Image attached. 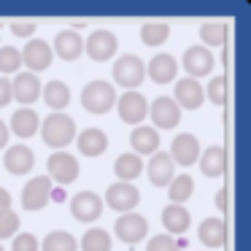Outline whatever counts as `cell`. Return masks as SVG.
<instances>
[{"label": "cell", "mask_w": 251, "mask_h": 251, "mask_svg": "<svg viewBox=\"0 0 251 251\" xmlns=\"http://www.w3.org/2000/svg\"><path fill=\"white\" fill-rule=\"evenodd\" d=\"M38 130L46 146H51L54 151H65V146L76 138V122L65 111H51L46 119H41Z\"/></svg>", "instance_id": "1"}, {"label": "cell", "mask_w": 251, "mask_h": 251, "mask_svg": "<svg viewBox=\"0 0 251 251\" xmlns=\"http://www.w3.org/2000/svg\"><path fill=\"white\" fill-rule=\"evenodd\" d=\"M81 105L89 114H108L116 105V87L103 78H92L81 89Z\"/></svg>", "instance_id": "2"}, {"label": "cell", "mask_w": 251, "mask_h": 251, "mask_svg": "<svg viewBox=\"0 0 251 251\" xmlns=\"http://www.w3.org/2000/svg\"><path fill=\"white\" fill-rule=\"evenodd\" d=\"M143 76H146V65L138 54H119L114 60V81L119 87H125L127 92L130 89H138L143 84Z\"/></svg>", "instance_id": "3"}, {"label": "cell", "mask_w": 251, "mask_h": 251, "mask_svg": "<svg viewBox=\"0 0 251 251\" xmlns=\"http://www.w3.org/2000/svg\"><path fill=\"white\" fill-rule=\"evenodd\" d=\"M138 202H141V192H138V186L130 184V181H114V184L105 186L103 205L114 208V211H119V213H130V211H135Z\"/></svg>", "instance_id": "4"}, {"label": "cell", "mask_w": 251, "mask_h": 251, "mask_svg": "<svg viewBox=\"0 0 251 251\" xmlns=\"http://www.w3.org/2000/svg\"><path fill=\"white\" fill-rule=\"evenodd\" d=\"M181 65H184L186 76L197 81V78L208 76V73L213 71V65H216V57H213L211 49H205L202 44H192V46H186V49H184Z\"/></svg>", "instance_id": "5"}, {"label": "cell", "mask_w": 251, "mask_h": 251, "mask_svg": "<svg viewBox=\"0 0 251 251\" xmlns=\"http://www.w3.org/2000/svg\"><path fill=\"white\" fill-rule=\"evenodd\" d=\"M114 232L119 240L125 243H141L143 238L149 235V219L138 211H130V213H119L114 222Z\"/></svg>", "instance_id": "6"}, {"label": "cell", "mask_w": 251, "mask_h": 251, "mask_svg": "<svg viewBox=\"0 0 251 251\" xmlns=\"http://www.w3.org/2000/svg\"><path fill=\"white\" fill-rule=\"evenodd\" d=\"M116 111H119V119L125 125H141L149 114V100L143 92L130 89V92H122V98H116Z\"/></svg>", "instance_id": "7"}, {"label": "cell", "mask_w": 251, "mask_h": 251, "mask_svg": "<svg viewBox=\"0 0 251 251\" xmlns=\"http://www.w3.org/2000/svg\"><path fill=\"white\" fill-rule=\"evenodd\" d=\"M46 170H49V178H54L57 184H73L81 173V165L71 151H51L46 159Z\"/></svg>", "instance_id": "8"}, {"label": "cell", "mask_w": 251, "mask_h": 251, "mask_svg": "<svg viewBox=\"0 0 251 251\" xmlns=\"http://www.w3.org/2000/svg\"><path fill=\"white\" fill-rule=\"evenodd\" d=\"M149 116H151L154 122V130H170V127H176L181 122V108L178 103H176L173 98H168V95H159V98L151 100V105H149Z\"/></svg>", "instance_id": "9"}, {"label": "cell", "mask_w": 251, "mask_h": 251, "mask_svg": "<svg viewBox=\"0 0 251 251\" xmlns=\"http://www.w3.org/2000/svg\"><path fill=\"white\" fill-rule=\"evenodd\" d=\"M200 141H197L195 132H178V135L170 141V159H173L176 165H181V168H189V165H195L197 159H200Z\"/></svg>", "instance_id": "10"}, {"label": "cell", "mask_w": 251, "mask_h": 251, "mask_svg": "<svg viewBox=\"0 0 251 251\" xmlns=\"http://www.w3.org/2000/svg\"><path fill=\"white\" fill-rule=\"evenodd\" d=\"M71 213L78 222H95V219H100V213H103V197L92 189L76 192V195L71 197Z\"/></svg>", "instance_id": "11"}, {"label": "cell", "mask_w": 251, "mask_h": 251, "mask_svg": "<svg viewBox=\"0 0 251 251\" xmlns=\"http://www.w3.org/2000/svg\"><path fill=\"white\" fill-rule=\"evenodd\" d=\"M19 54H22V65H27L30 73H38V71H46V68L51 65L54 51H51L49 41L30 38L27 44H25V49H19Z\"/></svg>", "instance_id": "12"}, {"label": "cell", "mask_w": 251, "mask_h": 251, "mask_svg": "<svg viewBox=\"0 0 251 251\" xmlns=\"http://www.w3.org/2000/svg\"><path fill=\"white\" fill-rule=\"evenodd\" d=\"M11 98L17 103H22V108H30V103L41 98V78L38 73L30 71H19L11 81Z\"/></svg>", "instance_id": "13"}, {"label": "cell", "mask_w": 251, "mask_h": 251, "mask_svg": "<svg viewBox=\"0 0 251 251\" xmlns=\"http://www.w3.org/2000/svg\"><path fill=\"white\" fill-rule=\"evenodd\" d=\"M49 192H51L49 176H33V178L22 186V208H27V211H41V208L49 202Z\"/></svg>", "instance_id": "14"}, {"label": "cell", "mask_w": 251, "mask_h": 251, "mask_svg": "<svg viewBox=\"0 0 251 251\" xmlns=\"http://www.w3.org/2000/svg\"><path fill=\"white\" fill-rule=\"evenodd\" d=\"M84 51H87L92 60L103 62V60H111L116 54V35L111 30L100 27V30H92L89 38L84 41Z\"/></svg>", "instance_id": "15"}, {"label": "cell", "mask_w": 251, "mask_h": 251, "mask_svg": "<svg viewBox=\"0 0 251 251\" xmlns=\"http://www.w3.org/2000/svg\"><path fill=\"white\" fill-rule=\"evenodd\" d=\"M146 76L151 78L154 84L176 81V76H178V60H176L170 51H157L146 65Z\"/></svg>", "instance_id": "16"}, {"label": "cell", "mask_w": 251, "mask_h": 251, "mask_svg": "<svg viewBox=\"0 0 251 251\" xmlns=\"http://www.w3.org/2000/svg\"><path fill=\"white\" fill-rule=\"evenodd\" d=\"M176 103H178V108H186V111H195L202 105V100H205V87H202L200 81H195V78L184 76L176 81Z\"/></svg>", "instance_id": "17"}, {"label": "cell", "mask_w": 251, "mask_h": 251, "mask_svg": "<svg viewBox=\"0 0 251 251\" xmlns=\"http://www.w3.org/2000/svg\"><path fill=\"white\" fill-rule=\"evenodd\" d=\"M3 165L11 176H25L30 173V168L35 165V154L30 146L25 143H14V146H6V154H3Z\"/></svg>", "instance_id": "18"}, {"label": "cell", "mask_w": 251, "mask_h": 251, "mask_svg": "<svg viewBox=\"0 0 251 251\" xmlns=\"http://www.w3.org/2000/svg\"><path fill=\"white\" fill-rule=\"evenodd\" d=\"M51 51H57V57L60 60H78L84 51V38L78 35V30H60V33L54 35V41H51Z\"/></svg>", "instance_id": "19"}, {"label": "cell", "mask_w": 251, "mask_h": 251, "mask_svg": "<svg viewBox=\"0 0 251 251\" xmlns=\"http://www.w3.org/2000/svg\"><path fill=\"white\" fill-rule=\"evenodd\" d=\"M146 173H149V181L154 186H168L170 178L176 176V162L170 159L168 151H154L149 165H146Z\"/></svg>", "instance_id": "20"}, {"label": "cell", "mask_w": 251, "mask_h": 251, "mask_svg": "<svg viewBox=\"0 0 251 251\" xmlns=\"http://www.w3.org/2000/svg\"><path fill=\"white\" fill-rule=\"evenodd\" d=\"M130 146H132V154H138V157L159 151V132L154 130L151 125H138V127H132V132H130Z\"/></svg>", "instance_id": "21"}, {"label": "cell", "mask_w": 251, "mask_h": 251, "mask_svg": "<svg viewBox=\"0 0 251 251\" xmlns=\"http://www.w3.org/2000/svg\"><path fill=\"white\" fill-rule=\"evenodd\" d=\"M76 143H78V151H81L84 157H100V154L108 149V135H105L100 127H87V130L78 132Z\"/></svg>", "instance_id": "22"}, {"label": "cell", "mask_w": 251, "mask_h": 251, "mask_svg": "<svg viewBox=\"0 0 251 251\" xmlns=\"http://www.w3.org/2000/svg\"><path fill=\"white\" fill-rule=\"evenodd\" d=\"M197 235H200L202 246H208V249H219V246H224V238H227L224 219H222V216H208V219H202L200 227H197Z\"/></svg>", "instance_id": "23"}, {"label": "cell", "mask_w": 251, "mask_h": 251, "mask_svg": "<svg viewBox=\"0 0 251 251\" xmlns=\"http://www.w3.org/2000/svg\"><path fill=\"white\" fill-rule=\"evenodd\" d=\"M162 224H165V229H168V235H181V232H186L189 229V224H192V213L186 211L184 205H173V202H168V205L162 208Z\"/></svg>", "instance_id": "24"}, {"label": "cell", "mask_w": 251, "mask_h": 251, "mask_svg": "<svg viewBox=\"0 0 251 251\" xmlns=\"http://www.w3.org/2000/svg\"><path fill=\"white\" fill-rule=\"evenodd\" d=\"M200 170L208 176V178H219L224 173V162H227V151H224L222 143H213L205 151H200Z\"/></svg>", "instance_id": "25"}, {"label": "cell", "mask_w": 251, "mask_h": 251, "mask_svg": "<svg viewBox=\"0 0 251 251\" xmlns=\"http://www.w3.org/2000/svg\"><path fill=\"white\" fill-rule=\"evenodd\" d=\"M38 127H41V116L35 114V108H17L11 114L8 130H14V135H19V138H30V135H35Z\"/></svg>", "instance_id": "26"}, {"label": "cell", "mask_w": 251, "mask_h": 251, "mask_svg": "<svg viewBox=\"0 0 251 251\" xmlns=\"http://www.w3.org/2000/svg\"><path fill=\"white\" fill-rule=\"evenodd\" d=\"M41 95H44L46 105H49L51 111H62L68 103H71V87H68L62 78L46 81V87H41Z\"/></svg>", "instance_id": "27"}, {"label": "cell", "mask_w": 251, "mask_h": 251, "mask_svg": "<svg viewBox=\"0 0 251 251\" xmlns=\"http://www.w3.org/2000/svg\"><path fill=\"white\" fill-rule=\"evenodd\" d=\"M114 173L119 176V181H130L132 184V178H138L143 173V157H138L132 151H122L114 162Z\"/></svg>", "instance_id": "28"}, {"label": "cell", "mask_w": 251, "mask_h": 251, "mask_svg": "<svg viewBox=\"0 0 251 251\" xmlns=\"http://www.w3.org/2000/svg\"><path fill=\"white\" fill-rule=\"evenodd\" d=\"M192 192H195V178H192L189 173H178L170 178L168 184V197L173 205H181V202H186L192 197Z\"/></svg>", "instance_id": "29"}, {"label": "cell", "mask_w": 251, "mask_h": 251, "mask_svg": "<svg viewBox=\"0 0 251 251\" xmlns=\"http://www.w3.org/2000/svg\"><path fill=\"white\" fill-rule=\"evenodd\" d=\"M38 246L41 251H78V240L68 229H51Z\"/></svg>", "instance_id": "30"}, {"label": "cell", "mask_w": 251, "mask_h": 251, "mask_svg": "<svg viewBox=\"0 0 251 251\" xmlns=\"http://www.w3.org/2000/svg\"><path fill=\"white\" fill-rule=\"evenodd\" d=\"M81 251H111V232H105L103 227H89L78 240Z\"/></svg>", "instance_id": "31"}, {"label": "cell", "mask_w": 251, "mask_h": 251, "mask_svg": "<svg viewBox=\"0 0 251 251\" xmlns=\"http://www.w3.org/2000/svg\"><path fill=\"white\" fill-rule=\"evenodd\" d=\"M170 35V25L168 22H159V19H149V22L141 25V41L149 46H159L165 44Z\"/></svg>", "instance_id": "32"}, {"label": "cell", "mask_w": 251, "mask_h": 251, "mask_svg": "<svg viewBox=\"0 0 251 251\" xmlns=\"http://www.w3.org/2000/svg\"><path fill=\"white\" fill-rule=\"evenodd\" d=\"M227 38V25L224 22H202L200 25V44L205 46H222Z\"/></svg>", "instance_id": "33"}, {"label": "cell", "mask_w": 251, "mask_h": 251, "mask_svg": "<svg viewBox=\"0 0 251 251\" xmlns=\"http://www.w3.org/2000/svg\"><path fill=\"white\" fill-rule=\"evenodd\" d=\"M22 68V54L14 44L0 46V73H19Z\"/></svg>", "instance_id": "34"}, {"label": "cell", "mask_w": 251, "mask_h": 251, "mask_svg": "<svg viewBox=\"0 0 251 251\" xmlns=\"http://www.w3.org/2000/svg\"><path fill=\"white\" fill-rule=\"evenodd\" d=\"M146 251H181L178 240L168 232H159V235H151L146 240Z\"/></svg>", "instance_id": "35"}, {"label": "cell", "mask_w": 251, "mask_h": 251, "mask_svg": "<svg viewBox=\"0 0 251 251\" xmlns=\"http://www.w3.org/2000/svg\"><path fill=\"white\" fill-rule=\"evenodd\" d=\"M205 95H208V100H211V103L222 105L224 103V95H227V78H224L222 73H219V76H213L211 81H208Z\"/></svg>", "instance_id": "36"}, {"label": "cell", "mask_w": 251, "mask_h": 251, "mask_svg": "<svg viewBox=\"0 0 251 251\" xmlns=\"http://www.w3.org/2000/svg\"><path fill=\"white\" fill-rule=\"evenodd\" d=\"M19 213L17 211H3L0 213V238H14V232L19 229Z\"/></svg>", "instance_id": "37"}, {"label": "cell", "mask_w": 251, "mask_h": 251, "mask_svg": "<svg viewBox=\"0 0 251 251\" xmlns=\"http://www.w3.org/2000/svg\"><path fill=\"white\" fill-rule=\"evenodd\" d=\"M38 238L33 232H19L14 235V243H11V251H38Z\"/></svg>", "instance_id": "38"}, {"label": "cell", "mask_w": 251, "mask_h": 251, "mask_svg": "<svg viewBox=\"0 0 251 251\" xmlns=\"http://www.w3.org/2000/svg\"><path fill=\"white\" fill-rule=\"evenodd\" d=\"M11 33L19 35V38H30V35L35 33V22H27V19H22V22H11Z\"/></svg>", "instance_id": "39"}, {"label": "cell", "mask_w": 251, "mask_h": 251, "mask_svg": "<svg viewBox=\"0 0 251 251\" xmlns=\"http://www.w3.org/2000/svg\"><path fill=\"white\" fill-rule=\"evenodd\" d=\"M11 103V81L6 76H0V105Z\"/></svg>", "instance_id": "40"}, {"label": "cell", "mask_w": 251, "mask_h": 251, "mask_svg": "<svg viewBox=\"0 0 251 251\" xmlns=\"http://www.w3.org/2000/svg\"><path fill=\"white\" fill-rule=\"evenodd\" d=\"M3 211H11V192L6 186H0V213Z\"/></svg>", "instance_id": "41"}, {"label": "cell", "mask_w": 251, "mask_h": 251, "mask_svg": "<svg viewBox=\"0 0 251 251\" xmlns=\"http://www.w3.org/2000/svg\"><path fill=\"white\" fill-rule=\"evenodd\" d=\"M6 143H8V125L0 119V149L6 146Z\"/></svg>", "instance_id": "42"}, {"label": "cell", "mask_w": 251, "mask_h": 251, "mask_svg": "<svg viewBox=\"0 0 251 251\" xmlns=\"http://www.w3.org/2000/svg\"><path fill=\"white\" fill-rule=\"evenodd\" d=\"M216 205H219V211H224V189L216 192Z\"/></svg>", "instance_id": "43"}, {"label": "cell", "mask_w": 251, "mask_h": 251, "mask_svg": "<svg viewBox=\"0 0 251 251\" xmlns=\"http://www.w3.org/2000/svg\"><path fill=\"white\" fill-rule=\"evenodd\" d=\"M0 251H6V249H3V243H0Z\"/></svg>", "instance_id": "44"}]
</instances>
